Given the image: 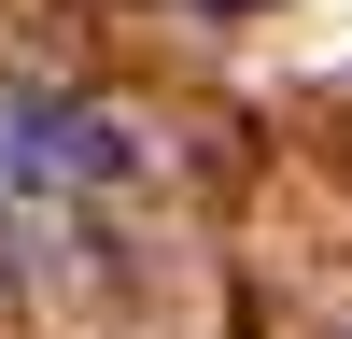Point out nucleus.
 <instances>
[]
</instances>
